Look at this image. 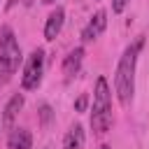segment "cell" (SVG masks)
Wrapping results in <instances>:
<instances>
[{
    "label": "cell",
    "instance_id": "8fae6325",
    "mask_svg": "<svg viewBox=\"0 0 149 149\" xmlns=\"http://www.w3.org/2000/svg\"><path fill=\"white\" fill-rule=\"evenodd\" d=\"M51 119H54V112H51V107L44 102V105H40V123L42 126H49L51 123Z\"/></svg>",
    "mask_w": 149,
    "mask_h": 149
},
{
    "label": "cell",
    "instance_id": "277c9868",
    "mask_svg": "<svg viewBox=\"0 0 149 149\" xmlns=\"http://www.w3.org/2000/svg\"><path fill=\"white\" fill-rule=\"evenodd\" d=\"M42 74H44V51L42 49H35L26 65H23V74H21V86L23 91H35L42 81Z\"/></svg>",
    "mask_w": 149,
    "mask_h": 149
},
{
    "label": "cell",
    "instance_id": "7c38bea8",
    "mask_svg": "<svg viewBox=\"0 0 149 149\" xmlns=\"http://www.w3.org/2000/svg\"><path fill=\"white\" fill-rule=\"evenodd\" d=\"M88 107V93H79V98L74 100V112H86Z\"/></svg>",
    "mask_w": 149,
    "mask_h": 149
},
{
    "label": "cell",
    "instance_id": "8992f818",
    "mask_svg": "<svg viewBox=\"0 0 149 149\" xmlns=\"http://www.w3.org/2000/svg\"><path fill=\"white\" fill-rule=\"evenodd\" d=\"M21 107H23V95H21V93H16V95H12V98L7 100L5 112H2V128H5V130H14V119L19 116Z\"/></svg>",
    "mask_w": 149,
    "mask_h": 149
},
{
    "label": "cell",
    "instance_id": "9c48e42d",
    "mask_svg": "<svg viewBox=\"0 0 149 149\" xmlns=\"http://www.w3.org/2000/svg\"><path fill=\"white\" fill-rule=\"evenodd\" d=\"M7 147L9 149H30L33 147V135L26 128H14L7 137Z\"/></svg>",
    "mask_w": 149,
    "mask_h": 149
},
{
    "label": "cell",
    "instance_id": "5bb4252c",
    "mask_svg": "<svg viewBox=\"0 0 149 149\" xmlns=\"http://www.w3.org/2000/svg\"><path fill=\"white\" fill-rule=\"evenodd\" d=\"M42 2H44V5H54L56 0H42Z\"/></svg>",
    "mask_w": 149,
    "mask_h": 149
},
{
    "label": "cell",
    "instance_id": "ba28073f",
    "mask_svg": "<svg viewBox=\"0 0 149 149\" xmlns=\"http://www.w3.org/2000/svg\"><path fill=\"white\" fill-rule=\"evenodd\" d=\"M81 61H84V47L72 49L63 61V74L65 77H74L79 72V68H81Z\"/></svg>",
    "mask_w": 149,
    "mask_h": 149
},
{
    "label": "cell",
    "instance_id": "3957f363",
    "mask_svg": "<svg viewBox=\"0 0 149 149\" xmlns=\"http://www.w3.org/2000/svg\"><path fill=\"white\" fill-rule=\"evenodd\" d=\"M21 47L12 33L9 26H2L0 30V86H5L12 74L19 70V63H21Z\"/></svg>",
    "mask_w": 149,
    "mask_h": 149
},
{
    "label": "cell",
    "instance_id": "7a4b0ae2",
    "mask_svg": "<svg viewBox=\"0 0 149 149\" xmlns=\"http://www.w3.org/2000/svg\"><path fill=\"white\" fill-rule=\"evenodd\" d=\"M112 126V93L105 77L95 79L93 93V112H91V128L95 135H105Z\"/></svg>",
    "mask_w": 149,
    "mask_h": 149
},
{
    "label": "cell",
    "instance_id": "6da1fadb",
    "mask_svg": "<svg viewBox=\"0 0 149 149\" xmlns=\"http://www.w3.org/2000/svg\"><path fill=\"white\" fill-rule=\"evenodd\" d=\"M142 44H144V40L140 37L137 42H133L130 47H126V51L121 54L119 65H116L114 88H116V98H119V102L123 107L130 105L133 93H135V65H137V54H140Z\"/></svg>",
    "mask_w": 149,
    "mask_h": 149
},
{
    "label": "cell",
    "instance_id": "4fadbf2b",
    "mask_svg": "<svg viewBox=\"0 0 149 149\" xmlns=\"http://www.w3.org/2000/svg\"><path fill=\"white\" fill-rule=\"evenodd\" d=\"M126 5H128V0H112V12L114 14H121L126 9Z\"/></svg>",
    "mask_w": 149,
    "mask_h": 149
},
{
    "label": "cell",
    "instance_id": "30bf717a",
    "mask_svg": "<svg viewBox=\"0 0 149 149\" xmlns=\"http://www.w3.org/2000/svg\"><path fill=\"white\" fill-rule=\"evenodd\" d=\"M81 144H84V128L74 123L63 137V149H81Z\"/></svg>",
    "mask_w": 149,
    "mask_h": 149
},
{
    "label": "cell",
    "instance_id": "52a82bcc",
    "mask_svg": "<svg viewBox=\"0 0 149 149\" xmlns=\"http://www.w3.org/2000/svg\"><path fill=\"white\" fill-rule=\"evenodd\" d=\"M63 21H65V9L63 7H56L51 14H49V19H47V23H44V40H56L58 37V33H61V28H63Z\"/></svg>",
    "mask_w": 149,
    "mask_h": 149
},
{
    "label": "cell",
    "instance_id": "5b68a950",
    "mask_svg": "<svg viewBox=\"0 0 149 149\" xmlns=\"http://www.w3.org/2000/svg\"><path fill=\"white\" fill-rule=\"evenodd\" d=\"M105 26H107V12L100 9V12H95V14L91 16V21L86 23V28L81 30V42H93V40L105 30Z\"/></svg>",
    "mask_w": 149,
    "mask_h": 149
},
{
    "label": "cell",
    "instance_id": "9a60e30c",
    "mask_svg": "<svg viewBox=\"0 0 149 149\" xmlns=\"http://www.w3.org/2000/svg\"><path fill=\"white\" fill-rule=\"evenodd\" d=\"M100 149H112V147H109V144H102V147H100Z\"/></svg>",
    "mask_w": 149,
    "mask_h": 149
}]
</instances>
